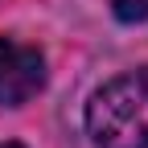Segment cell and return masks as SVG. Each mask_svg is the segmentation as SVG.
I'll return each instance as SVG.
<instances>
[{"label": "cell", "instance_id": "obj_4", "mask_svg": "<svg viewBox=\"0 0 148 148\" xmlns=\"http://www.w3.org/2000/svg\"><path fill=\"white\" fill-rule=\"evenodd\" d=\"M0 148H21V144H0Z\"/></svg>", "mask_w": 148, "mask_h": 148}, {"label": "cell", "instance_id": "obj_2", "mask_svg": "<svg viewBox=\"0 0 148 148\" xmlns=\"http://www.w3.org/2000/svg\"><path fill=\"white\" fill-rule=\"evenodd\" d=\"M45 86V58L37 45L0 37V107H21Z\"/></svg>", "mask_w": 148, "mask_h": 148}, {"label": "cell", "instance_id": "obj_3", "mask_svg": "<svg viewBox=\"0 0 148 148\" xmlns=\"http://www.w3.org/2000/svg\"><path fill=\"white\" fill-rule=\"evenodd\" d=\"M111 8H115V16L123 25H136L148 16V0H111Z\"/></svg>", "mask_w": 148, "mask_h": 148}, {"label": "cell", "instance_id": "obj_1", "mask_svg": "<svg viewBox=\"0 0 148 148\" xmlns=\"http://www.w3.org/2000/svg\"><path fill=\"white\" fill-rule=\"evenodd\" d=\"M86 132L99 148H148V66L119 74L90 95Z\"/></svg>", "mask_w": 148, "mask_h": 148}]
</instances>
